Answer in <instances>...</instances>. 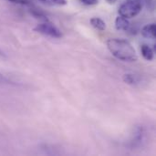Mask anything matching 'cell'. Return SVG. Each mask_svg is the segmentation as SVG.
I'll return each mask as SVG.
<instances>
[{
	"mask_svg": "<svg viewBox=\"0 0 156 156\" xmlns=\"http://www.w3.org/2000/svg\"><path fill=\"white\" fill-rule=\"evenodd\" d=\"M115 1H116V0H108V2H109V3H114Z\"/></svg>",
	"mask_w": 156,
	"mask_h": 156,
	"instance_id": "12",
	"label": "cell"
},
{
	"mask_svg": "<svg viewBox=\"0 0 156 156\" xmlns=\"http://www.w3.org/2000/svg\"><path fill=\"white\" fill-rule=\"evenodd\" d=\"M81 3L87 5H94L99 3V0H80Z\"/></svg>",
	"mask_w": 156,
	"mask_h": 156,
	"instance_id": "10",
	"label": "cell"
},
{
	"mask_svg": "<svg viewBox=\"0 0 156 156\" xmlns=\"http://www.w3.org/2000/svg\"><path fill=\"white\" fill-rule=\"evenodd\" d=\"M110 52L118 59L122 61H136L138 57L133 45L126 39L111 38L107 41Z\"/></svg>",
	"mask_w": 156,
	"mask_h": 156,
	"instance_id": "1",
	"label": "cell"
},
{
	"mask_svg": "<svg viewBox=\"0 0 156 156\" xmlns=\"http://www.w3.org/2000/svg\"><path fill=\"white\" fill-rule=\"evenodd\" d=\"M9 1L13 3H16V4H27L26 0H9Z\"/></svg>",
	"mask_w": 156,
	"mask_h": 156,
	"instance_id": "11",
	"label": "cell"
},
{
	"mask_svg": "<svg viewBox=\"0 0 156 156\" xmlns=\"http://www.w3.org/2000/svg\"><path fill=\"white\" fill-rule=\"evenodd\" d=\"M141 52H142V55L143 57L146 59V60H153L154 58V53L153 51V49L148 46V45H143L141 47Z\"/></svg>",
	"mask_w": 156,
	"mask_h": 156,
	"instance_id": "6",
	"label": "cell"
},
{
	"mask_svg": "<svg viewBox=\"0 0 156 156\" xmlns=\"http://www.w3.org/2000/svg\"><path fill=\"white\" fill-rule=\"evenodd\" d=\"M142 11V0H125L119 7V15L129 19L136 16Z\"/></svg>",
	"mask_w": 156,
	"mask_h": 156,
	"instance_id": "2",
	"label": "cell"
},
{
	"mask_svg": "<svg viewBox=\"0 0 156 156\" xmlns=\"http://www.w3.org/2000/svg\"><path fill=\"white\" fill-rule=\"evenodd\" d=\"M34 30L36 32H38L42 35L50 37H54V38H60L62 37V33L61 31L52 23L50 22H44L41 24H38Z\"/></svg>",
	"mask_w": 156,
	"mask_h": 156,
	"instance_id": "3",
	"label": "cell"
},
{
	"mask_svg": "<svg viewBox=\"0 0 156 156\" xmlns=\"http://www.w3.org/2000/svg\"><path fill=\"white\" fill-rule=\"evenodd\" d=\"M44 3L50 5H66V0H40Z\"/></svg>",
	"mask_w": 156,
	"mask_h": 156,
	"instance_id": "9",
	"label": "cell"
},
{
	"mask_svg": "<svg viewBox=\"0 0 156 156\" xmlns=\"http://www.w3.org/2000/svg\"><path fill=\"white\" fill-rule=\"evenodd\" d=\"M123 81L127 84H135L137 82V78L133 74H125L123 76Z\"/></svg>",
	"mask_w": 156,
	"mask_h": 156,
	"instance_id": "8",
	"label": "cell"
},
{
	"mask_svg": "<svg viewBox=\"0 0 156 156\" xmlns=\"http://www.w3.org/2000/svg\"><path fill=\"white\" fill-rule=\"evenodd\" d=\"M142 35L146 38L154 39L156 37V26L154 23L144 26L142 29Z\"/></svg>",
	"mask_w": 156,
	"mask_h": 156,
	"instance_id": "4",
	"label": "cell"
},
{
	"mask_svg": "<svg viewBox=\"0 0 156 156\" xmlns=\"http://www.w3.org/2000/svg\"><path fill=\"white\" fill-rule=\"evenodd\" d=\"M115 27L118 30L126 31L130 27V23H129L127 18H125V17H123L122 16H119L115 19Z\"/></svg>",
	"mask_w": 156,
	"mask_h": 156,
	"instance_id": "5",
	"label": "cell"
},
{
	"mask_svg": "<svg viewBox=\"0 0 156 156\" xmlns=\"http://www.w3.org/2000/svg\"><path fill=\"white\" fill-rule=\"evenodd\" d=\"M90 24L97 30L103 31V30L106 29V24H105V22L102 19L99 18V17H92L90 19Z\"/></svg>",
	"mask_w": 156,
	"mask_h": 156,
	"instance_id": "7",
	"label": "cell"
}]
</instances>
